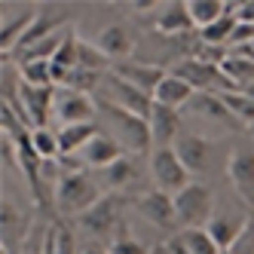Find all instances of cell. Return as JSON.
Masks as SVG:
<instances>
[{"instance_id":"cell-1","label":"cell","mask_w":254,"mask_h":254,"mask_svg":"<svg viewBox=\"0 0 254 254\" xmlns=\"http://www.w3.org/2000/svg\"><path fill=\"white\" fill-rule=\"evenodd\" d=\"M101 196H104L101 181H95L89 172H59L52 202L64 217H83Z\"/></svg>"},{"instance_id":"cell-2","label":"cell","mask_w":254,"mask_h":254,"mask_svg":"<svg viewBox=\"0 0 254 254\" xmlns=\"http://www.w3.org/2000/svg\"><path fill=\"white\" fill-rule=\"evenodd\" d=\"M98 114L104 117L111 135L120 141V147L129 153V156H138V153H147L153 147V135H150V123L144 117H135L123 107H114V104H104L98 101Z\"/></svg>"},{"instance_id":"cell-3","label":"cell","mask_w":254,"mask_h":254,"mask_svg":"<svg viewBox=\"0 0 254 254\" xmlns=\"http://www.w3.org/2000/svg\"><path fill=\"white\" fill-rule=\"evenodd\" d=\"M123 211H126V199L120 193H104L98 202L80 217V227L89 236H95V239H107V242L114 245L120 236H126L120 230L123 227Z\"/></svg>"},{"instance_id":"cell-4","label":"cell","mask_w":254,"mask_h":254,"mask_svg":"<svg viewBox=\"0 0 254 254\" xmlns=\"http://www.w3.org/2000/svg\"><path fill=\"white\" fill-rule=\"evenodd\" d=\"M175 214L181 230H205L214 217V193L205 184H187L175 196Z\"/></svg>"},{"instance_id":"cell-5","label":"cell","mask_w":254,"mask_h":254,"mask_svg":"<svg viewBox=\"0 0 254 254\" xmlns=\"http://www.w3.org/2000/svg\"><path fill=\"white\" fill-rule=\"evenodd\" d=\"M172 74L181 77V80H187L196 92H217V95H221V92H239V86L227 77V70L221 64H211V62L181 59L172 67Z\"/></svg>"},{"instance_id":"cell-6","label":"cell","mask_w":254,"mask_h":254,"mask_svg":"<svg viewBox=\"0 0 254 254\" xmlns=\"http://www.w3.org/2000/svg\"><path fill=\"white\" fill-rule=\"evenodd\" d=\"M98 92H101V101H104V104L123 107V111H129V114H135V117H144V120H150V111H153V104H156L153 95L135 89L132 83H126L123 77H117L114 70H107V74H104Z\"/></svg>"},{"instance_id":"cell-7","label":"cell","mask_w":254,"mask_h":254,"mask_svg":"<svg viewBox=\"0 0 254 254\" xmlns=\"http://www.w3.org/2000/svg\"><path fill=\"white\" fill-rule=\"evenodd\" d=\"M150 178H153V190H162L169 196H178L187 184H193L190 172L178 159L175 147H156L150 153Z\"/></svg>"},{"instance_id":"cell-8","label":"cell","mask_w":254,"mask_h":254,"mask_svg":"<svg viewBox=\"0 0 254 254\" xmlns=\"http://www.w3.org/2000/svg\"><path fill=\"white\" fill-rule=\"evenodd\" d=\"M98 117V101L77 89L56 86V101H52V120L59 126H80V123H95Z\"/></svg>"},{"instance_id":"cell-9","label":"cell","mask_w":254,"mask_h":254,"mask_svg":"<svg viewBox=\"0 0 254 254\" xmlns=\"http://www.w3.org/2000/svg\"><path fill=\"white\" fill-rule=\"evenodd\" d=\"M227 178L248 208H254V150L251 147H236L227 159Z\"/></svg>"},{"instance_id":"cell-10","label":"cell","mask_w":254,"mask_h":254,"mask_svg":"<svg viewBox=\"0 0 254 254\" xmlns=\"http://www.w3.org/2000/svg\"><path fill=\"white\" fill-rule=\"evenodd\" d=\"M153 227L159 230H175L181 227L178 224V214H175V196L169 193H162V190H147V193H141L135 196V202H132Z\"/></svg>"},{"instance_id":"cell-11","label":"cell","mask_w":254,"mask_h":254,"mask_svg":"<svg viewBox=\"0 0 254 254\" xmlns=\"http://www.w3.org/2000/svg\"><path fill=\"white\" fill-rule=\"evenodd\" d=\"M98 49L104 52L111 62H129V56L135 52V43H138V37H135V28L132 25H126V22H114V25H107V28H101L98 31Z\"/></svg>"},{"instance_id":"cell-12","label":"cell","mask_w":254,"mask_h":254,"mask_svg":"<svg viewBox=\"0 0 254 254\" xmlns=\"http://www.w3.org/2000/svg\"><path fill=\"white\" fill-rule=\"evenodd\" d=\"M111 70H114L117 77H123L126 83H132L135 89L147 92V95H153L156 89H159V83L169 77V70H166V67H159V64H147V62H135V59L120 62V64H114Z\"/></svg>"},{"instance_id":"cell-13","label":"cell","mask_w":254,"mask_h":254,"mask_svg":"<svg viewBox=\"0 0 254 254\" xmlns=\"http://www.w3.org/2000/svg\"><path fill=\"white\" fill-rule=\"evenodd\" d=\"M153 28L162 37H187L193 31V19L187 9V0H169L153 12Z\"/></svg>"},{"instance_id":"cell-14","label":"cell","mask_w":254,"mask_h":254,"mask_svg":"<svg viewBox=\"0 0 254 254\" xmlns=\"http://www.w3.org/2000/svg\"><path fill=\"white\" fill-rule=\"evenodd\" d=\"M120 156H126V150L120 147V141H117L111 132H98V135L80 150L83 166H86V169H98V172H104L107 166H114Z\"/></svg>"},{"instance_id":"cell-15","label":"cell","mask_w":254,"mask_h":254,"mask_svg":"<svg viewBox=\"0 0 254 254\" xmlns=\"http://www.w3.org/2000/svg\"><path fill=\"white\" fill-rule=\"evenodd\" d=\"M245 227H248V217L245 214H233V211H214V217L208 221V236L214 239V245L221 248V254L224 251H230L233 245H236V239L245 233Z\"/></svg>"},{"instance_id":"cell-16","label":"cell","mask_w":254,"mask_h":254,"mask_svg":"<svg viewBox=\"0 0 254 254\" xmlns=\"http://www.w3.org/2000/svg\"><path fill=\"white\" fill-rule=\"evenodd\" d=\"M175 153L178 159L187 166V172H205L208 162H211V141L202 138V135H193V132H184L178 141H175Z\"/></svg>"},{"instance_id":"cell-17","label":"cell","mask_w":254,"mask_h":254,"mask_svg":"<svg viewBox=\"0 0 254 254\" xmlns=\"http://www.w3.org/2000/svg\"><path fill=\"white\" fill-rule=\"evenodd\" d=\"M147 123H150V135L156 147H175V141L184 135L181 132V111H172V107L153 104Z\"/></svg>"},{"instance_id":"cell-18","label":"cell","mask_w":254,"mask_h":254,"mask_svg":"<svg viewBox=\"0 0 254 254\" xmlns=\"http://www.w3.org/2000/svg\"><path fill=\"white\" fill-rule=\"evenodd\" d=\"M138 178H141L138 159L135 156H120L114 166H107L101 172V190L104 193H123V190H129Z\"/></svg>"},{"instance_id":"cell-19","label":"cell","mask_w":254,"mask_h":254,"mask_svg":"<svg viewBox=\"0 0 254 254\" xmlns=\"http://www.w3.org/2000/svg\"><path fill=\"white\" fill-rule=\"evenodd\" d=\"M193 95H196V89H193L187 80L175 77L172 70H169V77L162 80L159 89L153 92V101L162 104V107H172V111H184V107L193 101Z\"/></svg>"},{"instance_id":"cell-20","label":"cell","mask_w":254,"mask_h":254,"mask_svg":"<svg viewBox=\"0 0 254 254\" xmlns=\"http://www.w3.org/2000/svg\"><path fill=\"white\" fill-rule=\"evenodd\" d=\"M187 114H196V117H202V120H217V123H233V126H239L236 123V117L227 111V104L224 98L217 95V92H196L193 101L184 107Z\"/></svg>"},{"instance_id":"cell-21","label":"cell","mask_w":254,"mask_h":254,"mask_svg":"<svg viewBox=\"0 0 254 254\" xmlns=\"http://www.w3.org/2000/svg\"><path fill=\"white\" fill-rule=\"evenodd\" d=\"M98 123H80V126H59V144L62 156H80V150L98 135Z\"/></svg>"},{"instance_id":"cell-22","label":"cell","mask_w":254,"mask_h":254,"mask_svg":"<svg viewBox=\"0 0 254 254\" xmlns=\"http://www.w3.org/2000/svg\"><path fill=\"white\" fill-rule=\"evenodd\" d=\"M227 6L230 3H224V0H187V9H190V19H193L196 31H205L217 19H224Z\"/></svg>"},{"instance_id":"cell-23","label":"cell","mask_w":254,"mask_h":254,"mask_svg":"<svg viewBox=\"0 0 254 254\" xmlns=\"http://www.w3.org/2000/svg\"><path fill=\"white\" fill-rule=\"evenodd\" d=\"M31 147L37 150L43 162H59L62 159V144H59V129H31Z\"/></svg>"},{"instance_id":"cell-24","label":"cell","mask_w":254,"mask_h":254,"mask_svg":"<svg viewBox=\"0 0 254 254\" xmlns=\"http://www.w3.org/2000/svg\"><path fill=\"white\" fill-rule=\"evenodd\" d=\"M77 67L83 70H92V74H107L111 70V59L98 49V43H89V40H77Z\"/></svg>"},{"instance_id":"cell-25","label":"cell","mask_w":254,"mask_h":254,"mask_svg":"<svg viewBox=\"0 0 254 254\" xmlns=\"http://www.w3.org/2000/svg\"><path fill=\"white\" fill-rule=\"evenodd\" d=\"M224 104H227V111L236 117V123L239 126H254V98L245 95V89H239V92H221Z\"/></svg>"},{"instance_id":"cell-26","label":"cell","mask_w":254,"mask_h":254,"mask_svg":"<svg viewBox=\"0 0 254 254\" xmlns=\"http://www.w3.org/2000/svg\"><path fill=\"white\" fill-rule=\"evenodd\" d=\"M178 242L184 245L187 254H221L208 230H178Z\"/></svg>"},{"instance_id":"cell-27","label":"cell","mask_w":254,"mask_h":254,"mask_svg":"<svg viewBox=\"0 0 254 254\" xmlns=\"http://www.w3.org/2000/svg\"><path fill=\"white\" fill-rule=\"evenodd\" d=\"M19 74L28 86H52V62H22Z\"/></svg>"},{"instance_id":"cell-28","label":"cell","mask_w":254,"mask_h":254,"mask_svg":"<svg viewBox=\"0 0 254 254\" xmlns=\"http://www.w3.org/2000/svg\"><path fill=\"white\" fill-rule=\"evenodd\" d=\"M46 242H49V227L43 221H34L28 239L19 248V254H46Z\"/></svg>"},{"instance_id":"cell-29","label":"cell","mask_w":254,"mask_h":254,"mask_svg":"<svg viewBox=\"0 0 254 254\" xmlns=\"http://www.w3.org/2000/svg\"><path fill=\"white\" fill-rule=\"evenodd\" d=\"M248 46H254V25H245V22H239L236 25V31H233V37H230V43H227V49H248Z\"/></svg>"},{"instance_id":"cell-30","label":"cell","mask_w":254,"mask_h":254,"mask_svg":"<svg viewBox=\"0 0 254 254\" xmlns=\"http://www.w3.org/2000/svg\"><path fill=\"white\" fill-rule=\"evenodd\" d=\"M107 251L111 254H147V248H144L141 242H135L132 236H120L114 245H107Z\"/></svg>"},{"instance_id":"cell-31","label":"cell","mask_w":254,"mask_h":254,"mask_svg":"<svg viewBox=\"0 0 254 254\" xmlns=\"http://www.w3.org/2000/svg\"><path fill=\"white\" fill-rule=\"evenodd\" d=\"M227 254H254V221H248L245 233L236 239V245H233Z\"/></svg>"},{"instance_id":"cell-32","label":"cell","mask_w":254,"mask_h":254,"mask_svg":"<svg viewBox=\"0 0 254 254\" xmlns=\"http://www.w3.org/2000/svg\"><path fill=\"white\" fill-rule=\"evenodd\" d=\"M236 15H239V22L254 25V0H245V3H239V6H236Z\"/></svg>"},{"instance_id":"cell-33","label":"cell","mask_w":254,"mask_h":254,"mask_svg":"<svg viewBox=\"0 0 254 254\" xmlns=\"http://www.w3.org/2000/svg\"><path fill=\"white\" fill-rule=\"evenodd\" d=\"M162 3H156V0H135V3H129L132 12H156Z\"/></svg>"},{"instance_id":"cell-34","label":"cell","mask_w":254,"mask_h":254,"mask_svg":"<svg viewBox=\"0 0 254 254\" xmlns=\"http://www.w3.org/2000/svg\"><path fill=\"white\" fill-rule=\"evenodd\" d=\"M156 254H187V251H184V245H181V242H178V236H175V239H169L166 245H159Z\"/></svg>"},{"instance_id":"cell-35","label":"cell","mask_w":254,"mask_h":254,"mask_svg":"<svg viewBox=\"0 0 254 254\" xmlns=\"http://www.w3.org/2000/svg\"><path fill=\"white\" fill-rule=\"evenodd\" d=\"M86 254H111V251L101 248V245H92V248H86Z\"/></svg>"},{"instance_id":"cell-36","label":"cell","mask_w":254,"mask_h":254,"mask_svg":"<svg viewBox=\"0 0 254 254\" xmlns=\"http://www.w3.org/2000/svg\"><path fill=\"white\" fill-rule=\"evenodd\" d=\"M245 95H251V98H254V86H245Z\"/></svg>"},{"instance_id":"cell-37","label":"cell","mask_w":254,"mask_h":254,"mask_svg":"<svg viewBox=\"0 0 254 254\" xmlns=\"http://www.w3.org/2000/svg\"><path fill=\"white\" fill-rule=\"evenodd\" d=\"M248 132H251V135H254V126H248Z\"/></svg>"}]
</instances>
